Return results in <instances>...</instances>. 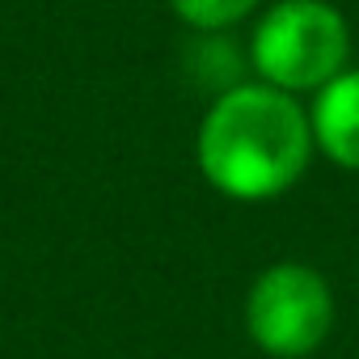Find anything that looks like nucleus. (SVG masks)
<instances>
[{
	"label": "nucleus",
	"instance_id": "1",
	"mask_svg": "<svg viewBox=\"0 0 359 359\" xmlns=\"http://www.w3.org/2000/svg\"><path fill=\"white\" fill-rule=\"evenodd\" d=\"M313 123L296 93L266 81L224 89L199 123V169L229 199L262 203L296 187L313 161Z\"/></svg>",
	"mask_w": 359,
	"mask_h": 359
},
{
	"label": "nucleus",
	"instance_id": "4",
	"mask_svg": "<svg viewBox=\"0 0 359 359\" xmlns=\"http://www.w3.org/2000/svg\"><path fill=\"white\" fill-rule=\"evenodd\" d=\"M313 144L338 165L359 173V68H342L334 81H325L309 110Z\"/></svg>",
	"mask_w": 359,
	"mask_h": 359
},
{
	"label": "nucleus",
	"instance_id": "3",
	"mask_svg": "<svg viewBox=\"0 0 359 359\" xmlns=\"http://www.w3.org/2000/svg\"><path fill=\"white\" fill-rule=\"evenodd\" d=\"M245 330L275 359L313 355L334 330V292L304 262L266 266L245 296Z\"/></svg>",
	"mask_w": 359,
	"mask_h": 359
},
{
	"label": "nucleus",
	"instance_id": "2",
	"mask_svg": "<svg viewBox=\"0 0 359 359\" xmlns=\"http://www.w3.org/2000/svg\"><path fill=\"white\" fill-rule=\"evenodd\" d=\"M258 81L283 93H317L351 60L346 18L325 0H275L250 39Z\"/></svg>",
	"mask_w": 359,
	"mask_h": 359
},
{
	"label": "nucleus",
	"instance_id": "5",
	"mask_svg": "<svg viewBox=\"0 0 359 359\" xmlns=\"http://www.w3.org/2000/svg\"><path fill=\"white\" fill-rule=\"evenodd\" d=\"M169 5L191 30L216 34V30H233L237 22H245L258 9V0H169Z\"/></svg>",
	"mask_w": 359,
	"mask_h": 359
}]
</instances>
